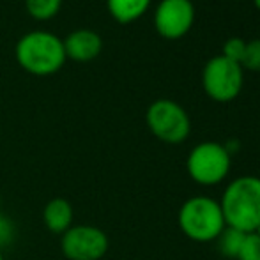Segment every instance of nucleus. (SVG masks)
<instances>
[{"label": "nucleus", "instance_id": "obj_1", "mask_svg": "<svg viewBox=\"0 0 260 260\" xmlns=\"http://www.w3.org/2000/svg\"><path fill=\"white\" fill-rule=\"evenodd\" d=\"M226 226L251 234L260 225V179L241 175L225 188L219 200Z\"/></svg>", "mask_w": 260, "mask_h": 260}, {"label": "nucleus", "instance_id": "obj_2", "mask_svg": "<svg viewBox=\"0 0 260 260\" xmlns=\"http://www.w3.org/2000/svg\"><path fill=\"white\" fill-rule=\"evenodd\" d=\"M16 60L25 71L38 76H48L57 73L66 62L64 43L50 30L25 32L14 46Z\"/></svg>", "mask_w": 260, "mask_h": 260}, {"label": "nucleus", "instance_id": "obj_3", "mask_svg": "<svg viewBox=\"0 0 260 260\" xmlns=\"http://www.w3.org/2000/svg\"><path fill=\"white\" fill-rule=\"evenodd\" d=\"M179 229L197 243L216 241L226 226L219 202L211 197H191L179 209Z\"/></svg>", "mask_w": 260, "mask_h": 260}, {"label": "nucleus", "instance_id": "obj_4", "mask_svg": "<svg viewBox=\"0 0 260 260\" xmlns=\"http://www.w3.org/2000/svg\"><path fill=\"white\" fill-rule=\"evenodd\" d=\"M145 120L157 140L172 145L184 142L191 129L186 110L172 100H157L151 103L145 113Z\"/></svg>", "mask_w": 260, "mask_h": 260}, {"label": "nucleus", "instance_id": "obj_5", "mask_svg": "<svg viewBox=\"0 0 260 260\" xmlns=\"http://www.w3.org/2000/svg\"><path fill=\"white\" fill-rule=\"evenodd\" d=\"M230 156L223 144L202 142L191 149L186 159L188 175L202 186H214L221 182L230 172Z\"/></svg>", "mask_w": 260, "mask_h": 260}, {"label": "nucleus", "instance_id": "obj_6", "mask_svg": "<svg viewBox=\"0 0 260 260\" xmlns=\"http://www.w3.org/2000/svg\"><path fill=\"white\" fill-rule=\"evenodd\" d=\"M204 90L211 100L229 103L239 96L243 89V68L223 55L211 58L202 73Z\"/></svg>", "mask_w": 260, "mask_h": 260}, {"label": "nucleus", "instance_id": "obj_7", "mask_svg": "<svg viewBox=\"0 0 260 260\" xmlns=\"http://www.w3.org/2000/svg\"><path fill=\"white\" fill-rule=\"evenodd\" d=\"M108 248L106 232L94 225H73L60 236V250L68 260H101Z\"/></svg>", "mask_w": 260, "mask_h": 260}, {"label": "nucleus", "instance_id": "obj_8", "mask_svg": "<svg viewBox=\"0 0 260 260\" xmlns=\"http://www.w3.org/2000/svg\"><path fill=\"white\" fill-rule=\"evenodd\" d=\"M195 21L191 0H161L154 13V27L165 39H179L189 32Z\"/></svg>", "mask_w": 260, "mask_h": 260}, {"label": "nucleus", "instance_id": "obj_9", "mask_svg": "<svg viewBox=\"0 0 260 260\" xmlns=\"http://www.w3.org/2000/svg\"><path fill=\"white\" fill-rule=\"evenodd\" d=\"M66 57L78 62H87L96 58L103 50V39L96 30L90 28H76L69 32L64 39Z\"/></svg>", "mask_w": 260, "mask_h": 260}, {"label": "nucleus", "instance_id": "obj_10", "mask_svg": "<svg viewBox=\"0 0 260 260\" xmlns=\"http://www.w3.org/2000/svg\"><path fill=\"white\" fill-rule=\"evenodd\" d=\"M73 219H75V209L64 197H55L48 200L43 209V223L55 236H62L66 230L71 229L75 225Z\"/></svg>", "mask_w": 260, "mask_h": 260}, {"label": "nucleus", "instance_id": "obj_11", "mask_svg": "<svg viewBox=\"0 0 260 260\" xmlns=\"http://www.w3.org/2000/svg\"><path fill=\"white\" fill-rule=\"evenodd\" d=\"M151 0H106V7L112 18L119 23L135 21L149 9Z\"/></svg>", "mask_w": 260, "mask_h": 260}, {"label": "nucleus", "instance_id": "obj_12", "mask_svg": "<svg viewBox=\"0 0 260 260\" xmlns=\"http://www.w3.org/2000/svg\"><path fill=\"white\" fill-rule=\"evenodd\" d=\"M246 234L241 232V230H236L232 226H225L221 230L218 237H216V248L218 251L229 260H237V255H239V250L243 246V241Z\"/></svg>", "mask_w": 260, "mask_h": 260}, {"label": "nucleus", "instance_id": "obj_13", "mask_svg": "<svg viewBox=\"0 0 260 260\" xmlns=\"http://www.w3.org/2000/svg\"><path fill=\"white\" fill-rule=\"evenodd\" d=\"M62 0H25L27 13L36 20H50L60 11Z\"/></svg>", "mask_w": 260, "mask_h": 260}, {"label": "nucleus", "instance_id": "obj_14", "mask_svg": "<svg viewBox=\"0 0 260 260\" xmlns=\"http://www.w3.org/2000/svg\"><path fill=\"white\" fill-rule=\"evenodd\" d=\"M237 260H260V236L255 232L244 236Z\"/></svg>", "mask_w": 260, "mask_h": 260}, {"label": "nucleus", "instance_id": "obj_15", "mask_svg": "<svg viewBox=\"0 0 260 260\" xmlns=\"http://www.w3.org/2000/svg\"><path fill=\"white\" fill-rule=\"evenodd\" d=\"M241 66L250 71H260V39L246 43V50H244L243 60Z\"/></svg>", "mask_w": 260, "mask_h": 260}, {"label": "nucleus", "instance_id": "obj_16", "mask_svg": "<svg viewBox=\"0 0 260 260\" xmlns=\"http://www.w3.org/2000/svg\"><path fill=\"white\" fill-rule=\"evenodd\" d=\"M244 50H246V41H243L241 38H230L229 41L223 45V57L229 58V60L236 62V64L241 66V60H243Z\"/></svg>", "mask_w": 260, "mask_h": 260}, {"label": "nucleus", "instance_id": "obj_17", "mask_svg": "<svg viewBox=\"0 0 260 260\" xmlns=\"http://www.w3.org/2000/svg\"><path fill=\"white\" fill-rule=\"evenodd\" d=\"M13 236H14V225L11 223V219L4 218L0 214V250L13 241Z\"/></svg>", "mask_w": 260, "mask_h": 260}, {"label": "nucleus", "instance_id": "obj_18", "mask_svg": "<svg viewBox=\"0 0 260 260\" xmlns=\"http://www.w3.org/2000/svg\"><path fill=\"white\" fill-rule=\"evenodd\" d=\"M253 2H255V7H257V9L260 11V0H253Z\"/></svg>", "mask_w": 260, "mask_h": 260}, {"label": "nucleus", "instance_id": "obj_19", "mask_svg": "<svg viewBox=\"0 0 260 260\" xmlns=\"http://www.w3.org/2000/svg\"><path fill=\"white\" fill-rule=\"evenodd\" d=\"M0 214H2V193H0Z\"/></svg>", "mask_w": 260, "mask_h": 260}, {"label": "nucleus", "instance_id": "obj_20", "mask_svg": "<svg viewBox=\"0 0 260 260\" xmlns=\"http://www.w3.org/2000/svg\"><path fill=\"white\" fill-rule=\"evenodd\" d=\"M255 234H257V236H260V225H258V229L255 230Z\"/></svg>", "mask_w": 260, "mask_h": 260}, {"label": "nucleus", "instance_id": "obj_21", "mask_svg": "<svg viewBox=\"0 0 260 260\" xmlns=\"http://www.w3.org/2000/svg\"><path fill=\"white\" fill-rule=\"evenodd\" d=\"M0 260H4V253H2V250H0Z\"/></svg>", "mask_w": 260, "mask_h": 260}]
</instances>
